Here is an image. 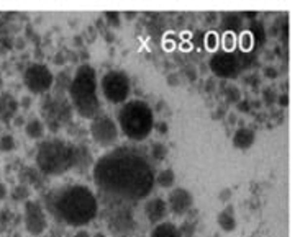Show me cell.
<instances>
[{
  "label": "cell",
  "mask_w": 300,
  "mask_h": 237,
  "mask_svg": "<svg viewBox=\"0 0 300 237\" xmlns=\"http://www.w3.org/2000/svg\"><path fill=\"white\" fill-rule=\"evenodd\" d=\"M154 177L151 159L136 147H113L94 164V182L105 204L133 206L151 193Z\"/></svg>",
  "instance_id": "6da1fadb"
},
{
  "label": "cell",
  "mask_w": 300,
  "mask_h": 237,
  "mask_svg": "<svg viewBox=\"0 0 300 237\" xmlns=\"http://www.w3.org/2000/svg\"><path fill=\"white\" fill-rule=\"evenodd\" d=\"M44 209L59 222L68 226H86L98 214V198L86 185H64L49 191Z\"/></svg>",
  "instance_id": "7a4b0ae2"
},
{
  "label": "cell",
  "mask_w": 300,
  "mask_h": 237,
  "mask_svg": "<svg viewBox=\"0 0 300 237\" xmlns=\"http://www.w3.org/2000/svg\"><path fill=\"white\" fill-rule=\"evenodd\" d=\"M68 95L73 110L80 118L92 119L102 111V102L98 97V79L95 69L91 64H80L71 77Z\"/></svg>",
  "instance_id": "3957f363"
},
{
  "label": "cell",
  "mask_w": 300,
  "mask_h": 237,
  "mask_svg": "<svg viewBox=\"0 0 300 237\" xmlns=\"http://www.w3.org/2000/svg\"><path fill=\"white\" fill-rule=\"evenodd\" d=\"M77 146L61 137H48L39 142L37 151V167L43 175H62L75 169Z\"/></svg>",
  "instance_id": "277c9868"
},
{
  "label": "cell",
  "mask_w": 300,
  "mask_h": 237,
  "mask_svg": "<svg viewBox=\"0 0 300 237\" xmlns=\"http://www.w3.org/2000/svg\"><path fill=\"white\" fill-rule=\"evenodd\" d=\"M154 111L145 100H128L116 115L118 129L133 142H143L154 128Z\"/></svg>",
  "instance_id": "5b68a950"
},
{
  "label": "cell",
  "mask_w": 300,
  "mask_h": 237,
  "mask_svg": "<svg viewBox=\"0 0 300 237\" xmlns=\"http://www.w3.org/2000/svg\"><path fill=\"white\" fill-rule=\"evenodd\" d=\"M102 97L112 105H123L131 95V80L123 70H107L98 82Z\"/></svg>",
  "instance_id": "8992f818"
},
{
  "label": "cell",
  "mask_w": 300,
  "mask_h": 237,
  "mask_svg": "<svg viewBox=\"0 0 300 237\" xmlns=\"http://www.w3.org/2000/svg\"><path fill=\"white\" fill-rule=\"evenodd\" d=\"M41 115L43 123H46L44 126L49 131L57 133L71 121L73 106H71V102L64 98V93L57 92L55 95H48L46 100L41 103Z\"/></svg>",
  "instance_id": "52a82bcc"
},
{
  "label": "cell",
  "mask_w": 300,
  "mask_h": 237,
  "mask_svg": "<svg viewBox=\"0 0 300 237\" xmlns=\"http://www.w3.org/2000/svg\"><path fill=\"white\" fill-rule=\"evenodd\" d=\"M91 136L95 144L100 147H112L118 142L120 137V129L118 124L110 115L100 113L95 118L91 119V126H89Z\"/></svg>",
  "instance_id": "ba28073f"
},
{
  "label": "cell",
  "mask_w": 300,
  "mask_h": 237,
  "mask_svg": "<svg viewBox=\"0 0 300 237\" xmlns=\"http://www.w3.org/2000/svg\"><path fill=\"white\" fill-rule=\"evenodd\" d=\"M23 82L30 93L43 95V93H48L55 85V75L46 64L33 62L25 69Z\"/></svg>",
  "instance_id": "9c48e42d"
},
{
  "label": "cell",
  "mask_w": 300,
  "mask_h": 237,
  "mask_svg": "<svg viewBox=\"0 0 300 237\" xmlns=\"http://www.w3.org/2000/svg\"><path fill=\"white\" fill-rule=\"evenodd\" d=\"M208 66L212 69V72L222 79H235L241 72L240 57L236 56V52L228 51V49L226 51L215 52L208 62Z\"/></svg>",
  "instance_id": "30bf717a"
},
{
  "label": "cell",
  "mask_w": 300,
  "mask_h": 237,
  "mask_svg": "<svg viewBox=\"0 0 300 237\" xmlns=\"http://www.w3.org/2000/svg\"><path fill=\"white\" fill-rule=\"evenodd\" d=\"M25 226L31 236H39L48 227L46 209L39 201H26L25 203Z\"/></svg>",
  "instance_id": "8fae6325"
},
{
  "label": "cell",
  "mask_w": 300,
  "mask_h": 237,
  "mask_svg": "<svg viewBox=\"0 0 300 237\" xmlns=\"http://www.w3.org/2000/svg\"><path fill=\"white\" fill-rule=\"evenodd\" d=\"M107 218L109 227L116 234H127L133 229V214L131 206H120V204H107Z\"/></svg>",
  "instance_id": "7c38bea8"
},
{
  "label": "cell",
  "mask_w": 300,
  "mask_h": 237,
  "mask_svg": "<svg viewBox=\"0 0 300 237\" xmlns=\"http://www.w3.org/2000/svg\"><path fill=\"white\" fill-rule=\"evenodd\" d=\"M166 203H168V209L174 216H186L194 208V195L187 188L176 186V188L171 190Z\"/></svg>",
  "instance_id": "4fadbf2b"
},
{
  "label": "cell",
  "mask_w": 300,
  "mask_h": 237,
  "mask_svg": "<svg viewBox=\"0 0 300 237\" xmlns=\"http://www.w3.org/2000/svg\"><path fill=\"white\" fill-rule=\"evenodd\" d=\"M143 211H145V216L148 221L154 226L159 224V222H164L169 214L168 203H166L161 196H154V198L146 200L145 206H143Z\"/></svg>",
  "instance_id": "5bb4252c"
},
{
  "label": "cell",
  "mask_w": 300,
  "mask_h": 237,
  "mask_svg": "<svg viewBox=\"0 0 300 237\" xmlns=\"http://www.w3.org/2000/svg\"><path fill=\"white\" fill-rule=\"evenodd\" d=\"M231 142H233V147H236V149L248 151L256 142V133H254V129L248 126H241L233 133Z\"/></svg>",
  "instance_id": "9a60e30c"
},
{
  "label": "cell",
  "mask_w": 300,
  "mask_h": 237,
  "mask_svg": "<svg viewBox=\"0 0 300 237\" xmlns=\"http://www.w3.org/2000/svg\"><path fill=\"white\" fill-rule=\"evenodd\" d=\"M217 224L220 226L222 231L225 232H233L236 229V216H235V208L226 206L222 213H218L217 216Z\"/></svg>",
  "instance_id": "2e32d148"
},
{
  "label": "cell",
  "mask_w": 300,
  "mask_h": 237,
  "mask_svg": "<svg viewBox=\"0 0 300 237\" xmlns=\"http://www.w3.org/2000/svg\"><path fill=\"white\" fill-rule=\"evenodd\" d=\"M25 133L30 139H43L44 133H46V126H44L41 118H30L25 123Z\"/></svg>",
  "instance_id": "e0dca14e"
},
{
  "label": "cell",
  "mask_w": 300,
  "mask_h": 237,
  "mask_svg": "<svg viewBox=\"0 0 300 237\" xmlns=\"http://www.w3.org/2000/svg\"><path fill=\"white\" fill-rule=\"evenodd\" d=\"M150 237H182V236H181V232H179V227L176 224L164 221V222H159V224H156L153 227Z\"/></svg>",
  "instance_id": "ac0fdd59"
},
{
  "label": "cell",
  "mask_w": 300,
  "mask_h": 237,
  "mask_svg": "<svg viewBox=\"0 0 300 237\" xmlns=\"http://www.w3.org/2000/svg\"><path fill=\"white\" fill-rule=\"evenodd\" d=\"M154 185L161 186V188H172L174 185H176V173H174L172 169H163V170H159L156 173L154 177Z\"/></svg>",
  "instance_id": "d6986e66"
},
{
  "label": "cell",
  "mask_w": 300,
  "mask_h": 237,
  "mask_svg": "<svg viewBox=\"0 0 300 237\" xmlns=\"http://www.w3.org/2000/svg\"><path fill=\"white\" fill-rule=\"evenodd\" d=\"M169 154V149L168 146L164 144V142H153L151 144V149H150V157L151 160H154V162H163V160H166V157H168Z\"/></svg>",
  "instance_id": "ffe728a7"
},
{
  "label": "cell",
  "mask_w": 300,
  "mask_h": 237,
  "mask_svg": "<svg viewBox=\"0 0 300 237\" xmlns=\"http://www.w3.org/2000/svg\"><path fill=\"white\" fill-rule=\"evenodd\" d=\"M223 95H225L226 103H230V105H236L241 100V90L235 85V84H226L225 90H223Z\"/></svg>",
  "instance_id": "44dd1931"
},
{
  "label": "cell",
  "mask_w": 300,
  "mask_h": 237,
  "mask_svg": "<svg viewBox=\"0 0 300 237\" xmlns=\"http://www.w3.org/2000/svg\"><path fill=\"white\" fill-rule=\"evenodd\" d=\"M222 28L225 31H238L241 28V17H238L236 13H231V15L223 17V23Z\"/></svg>",
  "instance_id": "7402d4cb"
},
{
  "label": "cell",
  "mask_w": 300,
  "mask_h": 237,
  "mask_svg": "<svg viewBox=\"0 0 300 237\" xmlns=\"http://www.w3.org/2000/svg\"><path fill=\"white\" fill-rule=\"evenodd\" d=\"M277 100V92L272 87H264L261 92V103L266 106H274Z\"/></svg>",
  "instance_id": "603a6c76"
},
{
  "label": "cell",
  "mask_w": 300,
  "mask_h": 237,
  "mask_svg": "<svg viewBox=\"0 0 300 237\" xmlns=\"http://www.w3.org/2000/svg\"><path fill=\"white\" fill-rule=\"evenodd\" d=\"M195 231H197V222L194 219H187V221L182 222L181 226H179V232H181L182 237H194L195 236Z\"/></svg>",
  "instance_id": "cb8c5ba5"
},
{
  "label": "cell",
  "mask_w": 300,
  "mask_h": 237,
  "mask_svg": "<svg viewBox=\"0 0 300 237\" xmlns=\"http://www.w3.org/2000/svg\"><path fill=\"white\" fill-rule=\"evenodd\" d=\"M15 147H17V142L12 134H2L0 136V151L2 152H12L15 151Z\"/></svg>",
  "instance_id": "d4e9b609"
},
{
  "label": "cell",
  "mask_w": 300,
  "mask_h": 237,
  "mask_svg": "<svg viewBox=\"0 0 300 237\" xmlns=\"http://www.w3.org/2000/svg\"><path fill=\"white\" fill-rule=\"evenodd\" d=\"M241 51H249V49L254 48V41H253V36L249 34V31H244L243 34H241Z\"/></svg>",
  "instance_id": "484cf974"
},
{
  "label": "cell",
  "mask_w": 300,
  "mask_h": 237,
  "mask_svg": "<svg viewBox=\"0 0 300 237\" xmlns=\"http://www.w3.org/2000/svg\"><path fill=\"white\" fill-rule=\"evenodd\" d=\"M279 69H276L274 66H266L262 69V77L264 79H269V80H276L279 79Z\"/></svg>",
  "instance_id": "4316f807"
},
{
  "label": "cell",
  "mask_w": 300,
  "mask_h": 237,
  "mask_svg": "<svg viewBox=\"0 0 300 237\" xmlns=\"http://www.w3.org/2000/svg\"><path fill=\"white\" fill-rule=\"evenodd\" d=\"M13 198H15L17 201L26 200V198H28V188H26L25 185H19L15 188V191H13Z\"/></svg>",
  "instance_id": "83f0119b"
},
{
  "label": "cell",
  "mask_w": 300,
  "mask_h": 237,
  "mask_svg": "<svg viewBox=\"0 0 300 237\" xmlns=\"http://www.w3.org/2000/svg\"><path fill=\"white\" fill-rule=\"evenodd\" d=\"M105 15H107V20H109V25L118 28L120 26V13L118 12H107Z\"/></svg>",
  "instance_id": "f1b7e54d"
},
{
  "label": "cell",
  "mask_w": 300,
  "mask_h": 237,
  "mask_svg": "<svg viewBox=\"0 0 300 237\" xmlns=\"http://www.w3.org/2000/svg\"><path fill=\"white\" fill-rule=\"evenodd\" d=\"M236 111L238 113H249L251 111V100H240L236 103Z\"/></svg>",
  "instance_id": "f546056e"
},
{
  "label": "cell",
  "mask_w": 300,
  "mask_h": 237,
  "mask_svg": "<svg viewBox=\"0 0 300 237\" xmlns=\"http://www.w3.org/2000/svg\"><path fill=\"white\" fill-rule=\"evenodd\" d=\"M153 131H156L158 134H161V136H164V134H168L169 126H168V123H166V121H154Z\"/></svg>",
  "instance_id": "4dcf8cb0"
},
{
  "label": "cell",
  "mask_w": 300,
  "mask_h": 237,
  "mask_svg": "<svg viewBox=\"0 0 300 237\" xmlns=\"http://www.w3.org/2000/svg\"><path fill=\"white\" fill-rule=\"evenodd\" d=\"M184 74H186V77L190 80V82H194V80L197 79V70H195L194 66H187L184 69Z\"/></svg>",
  "instance_id": "1f68e13d"
},
{
  "label": "cell",
  "mask_w": 300,
  "mask_h": 237,
  "mask_svg": "<svg viewBox=\"0 0 300 237\" xmlns=\"http://www.w3.org/2000/svg\"><path fill=\"white\" fill-rule=\"evenodd\" d=\"M276 103L279 105V106H282V108H287V105H289V97H287V93H281V95H277Z\"/></svg>",
  "instance_id": "d6a6232c"
},
{
  "label": "cell",
  "mask_w": 300,
  "mask_h": 237,
  "mask_svg": "<svg viewBox=\"0 0 300 237\" xmlns=\"http://www.w3.org/2000/svg\"><path fill=\"white\" fill-rule=\"evenodd\" d=\"M218 198H220V201L225 203V201H228L231 198V190L230 188H223L220 193H218Z\"/></svg>",
  "instance_id": "836d02e7"
},
{
  "label": "cell",
  "mask_w": 300,
  "mask_h": 237,
  "mask_svg": "<svg viewBox=\"0 0 300 237\" xmlns=\"http://www.w3.org/2000/svg\"><path fill=\"white\" fill-rule=\"evenodd\" d=\"M19 105H20V108L30 110V106H31V97H23V98H20Z\"/></svg>",
  "instance_id": "e575fe53"
},
{
  "label": "cell",
  "mask_w": 300,
  "mask_h": 237,
  "mask_svg": "<svg viewBox=\"0 0 300 237\" xmlns=\"http://www.w3.org/2000/svg\"><path fill=\"white\" fill-rule=\"evenodd\" d=\"M168 84L171 87L174 85H179V75L177 74H171V75H168Z\"/></svg>",
  "instance_id": "d590c367"
},
{
  "label": "cell",
  "mask_w": 300,
  "mask_h": 237,
  "mask_svg": "<svg viewBox=\"0 0 300 237\" xmlns=\"http://www.w3.org/2000/svg\"><path fill=\"white\" fill-rule=\"evenodd\" d=\"M7 193H8V191H7V186L3 185V183H0V201H3V200L7 198Z\"/></svg>",
  "instance_id": "8d00e7d4"
},
{
  "label": "cell",
  "mask_w": 300,
  "mask_h": 237,
  "mask_svg": "<svg viewBox=\"0 0 300 237\" xmlns=\"http://www.w3.org/2000/svg\"><path fill=\"white\" fill-rule=\"evenodd\" d=\"M13 119H15V126H25V118L21 115H17Z\"/></svg>",
  "instance_id": "74e56055"
},
{
  "label": "cell",
  "mask_w": 300,
  "mask_h": 237,
  "mask_svg": "<svg viewBox=\"0 0 300 237\" xmlns=\"http://www.w3.org/2000/svg\"><path fill=\"white\" fill-rule=\"evenodd\" d=\"M74 237H91V232H89L87 229H79L74 234Z\"/></svg>",
  "instance_id": "f35d334b"
},
{
  "label": "cell",
  "mask_w": 300,
  "mask_h": 237,
  "mask_svg": "<svg viewBox=\"0 0 300 237\" xmlns=\"http://www.w3.org/2000/svg\"><path fill=\"white\" fill-rule=\"evenodd\" d=\"M228 123H230V124H235V123H236V115H235V113L228 115Z\"/></svg>",
  "instance_id": "ab89813d"
},
{
  "label": "cell",
  "mask_w": 300,
  "mask_h": 237,
  "mask_svg": "<svg viewBox=\"0 0 300 237\" xmlns=\"http://www.w3.org/2000/svg\"><path fill=\"white\" fill-rule=\"evenodd\" d=\"M91 237H107V236L104 234V232H95V234L91 236Z\"/></svg>",
  "instance_id": "60d3db41"
},
{
  "label": "cell",
  "mask_w": 300,
  "mask_h": 237,
  "mask_svg": "<svg viewBox=\"0 0 300 237\" xmlns=\"http://www.w3.org/2000/svg\"><path fill=\"white\" fill-rule=\"evenodd\" d=\"M0 113H2V100H0Z\"/></svg>",
  "instance_id": "b9f144b4"
},
{
  "label": "cell",
  "mask_w": 300,
  "mask_h": 237,
  "mask_svg": "<svg viewBox=\"0 0 300 237\" xmlns=\"http://www.w3.org/2000/svg\"><path fill=\"white\" fill-rule=\"evenodd\" d=\"M0 133H2V124H0Z\"/></svg>",
  "instance_id": "7bdbcfd3"
}]
</instances>
